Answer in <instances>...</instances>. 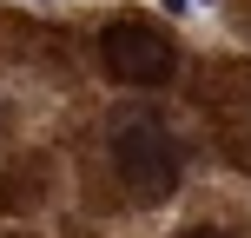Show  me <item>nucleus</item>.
I'll return each mask as SVG.
<instances>
[{"instance_id":"obj_1","label":"nucleus","mask_w":251,"mask_h":238,"mask_svg":"<svg viewBox=\"0 0 251 238\" xmlns=\"http://www.w3.org/2000/svg\"><path fill=\"white\" fill-rule=\"evenodd\" d=\"M106 152H113V172L126 179V192H139V199H165V192L178 185V172H185L172 126L152 119V113L119 119L113 139H106Z\"/></svg>"},{"instance_id":"obj_2","label":"nucleus","mask_w":251,"mask_h":238,"mask_svg":"<svg viewBox=\"0 0 251 238\" xmlns=\"http://www.w3.org/2000/svg\"><path fill=\"white\" fill-rule=\"evenodd\" d=\"M100 66L119 79V86H165L178 73V47L146 20H113L100 33Z\"/></svg>"},{"instance_id":"obj_4","label":"nucleus","mask_w":251,"mask_h":238,"mask_svg":"<svg viewBox=\"0 0 251 238\" xmlns=\"http://www.w3.org/2000/svg\"><path fill=\"white\" fill-rule=\"evenodd\" d=\"M178 238H231L225 225H199V232H178Z\"/></svg>"},{"instance_id":"obj_3","label":"nucleus","mask_w":251,"mask_h":238,"mask_svg":"<svg viewBox=\"0 0 251 238\" xmlns=\"http://www.w3.org/2000/svg\"><path fill=\"white\" fill-rule=\"evenodd\" d=\"M159 7H165V13H178V20H192V13H205L212 0H159Z\"/></svg>"}]
</instances>
